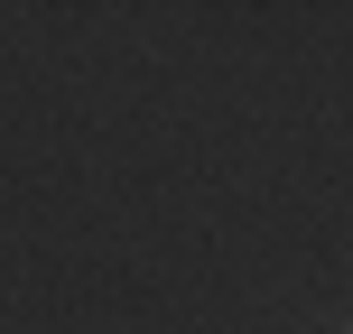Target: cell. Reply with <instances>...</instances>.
<instances>
[{
    "label": "cell",
    "mask_w": 353,
    "mask_h": 334,
    "mask_svg": "<svg viewBox=\"0 0 353 334\" xmlns=\"http://www.w3.org/2000/svg\"><path fill=\"white\" fill-rule=\"evenodd\" d=\"M344 334H353V325H344Z\"/></svg>",
    "instance_id": "6da1fadb"
}]
</instances>
